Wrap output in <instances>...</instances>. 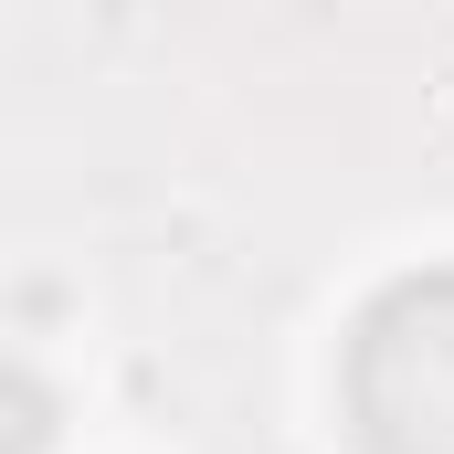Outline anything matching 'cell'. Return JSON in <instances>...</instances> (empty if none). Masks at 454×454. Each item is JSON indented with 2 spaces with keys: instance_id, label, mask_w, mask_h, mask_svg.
<instances>
[{
  "instance_id": "1",
  "label": "cell",
  "mask_w": 454,
  "mask_h": 454,
  "mask_svg": "<svg viewBox=\"0 0 454 454\" xmlns=\"http://www.w3.org/2000/svg\"><path fill=\"white\" fill-rule=\"evenodd\" d=\"M339 412L359 454H454V264L370 296L339 359Z\"/></svg>"
},
{
  "instance_id": "2",
  "label": "cell",
  "mask_w": 454,
  "mask_h": 454,
  "mask_svg": "<svg viewBox=\"0 0 454 454\" xmlns=\"http://www.w3.org/2000/svg\"><path fill=\"white\" fill-rule=\"evenodd\" d=\"M43 444H53V391L21 359H0V454H43Z\"/></svg>"
}]
</instances>
